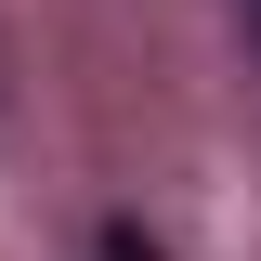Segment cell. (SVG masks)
Wrapping results in <instances>:
<instances>
[{"mask_svg": "<svg viewBox=\"0 0 261 261\" xmlns=\"http://www.w3.org/2000/svg\"><path fill=\"white\" fill-rule=\"evenodd\" d=\"M105 261H170V248H144V235H130V222H118V235H105Z\"/></svg>", "mask_w": 261, "mask_h": 261, "instance_id": "obj_1", "label": "cell"}, {"mask_svg": "<svg viewBox=\"0 0 261 261\" xmlns=\"http://www.w3.org/2000/svg\"><path fill=\"white\" fill-rule=\"evenodd\" d=\"M248 27H261V0H248Z\"/></svg>", "mask_w": 261, "mask_h": 261, "instance_id": "obj_2", "label": "cell"}]
</instances>
